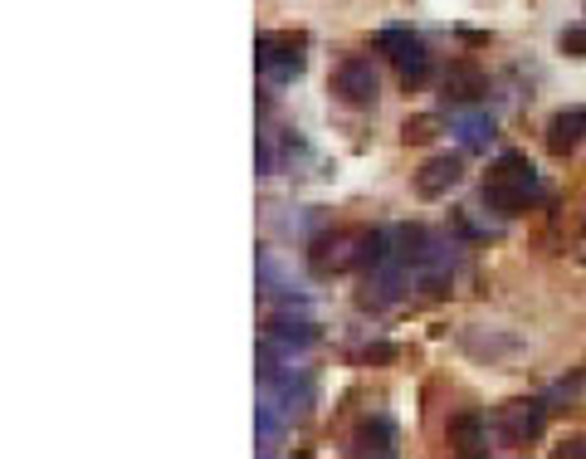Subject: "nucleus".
Instances as JSON below:
<instances>
[{
    "instance_id": "obj_1",
    "label": "nucleus",
    "mask_w": 586,
    "mask_h": 459,
    "mask_svg": "<svg viewBox=\"0 0 586 459\" xmlns=\"http://www.w3.org/2000/svg\"><path fill=\"white\" fill-rule=\"evenodd\" d=\"M537 201V171L523 152H504L484 176V205L494 215H523Z\"/></svg>"
},
{
    "instance_id": "obj_2",
    "label": "nucleus",
    "mask_w": 586,
    "mask_h": 459,
    "mask_svg": "<svg viewBox=\"0 0 586 459\" xmlns=\"http://www.w3.org/2000/svg\"><path fill=\"white\" fill-rule=\"evenodd\" d=\"M377 49L396 64V78H400V88L406 93H416V88H425V78H430V49H425V39L416 35L410 25H386L377 35Z\"/></svg>"
},
{
    "instance_id": "obj_3",
    "label": "nucleus",
    "mask_w": 586,
    "mask_h": 459,
    "mask_svg": "<svg viewBox=\"0 0 586 459\" xmlns=\"http://www.w3.org/2000/svg\"><path fill=\"white\" fill-rule=\"evenodd\" d=\"M547 400H537V396H518V400H504V406L494 410V435H498V445H508V449H527V445H537L543 439V430H547Z\"/></svg>"
},
{
    "instance_id": "obj_4",
    "label": "nucleus",
    "mask_w": 586,
    "mask_h": 459,
    "mask_svg": "<svg viewBox=\"0 0 586 459\" xmlns=\"http://www.w3.org/2000/svg\"><path fill=\"white\" fill-rule=\"evenodd\" d=\"M303 35H259L254 39V68H259L264 78H273V84H289V78L303 74V64H308V54H303Z\"/></svg>"
},
{
    "instance_id": "obj_5",
    "label": "nucleus",
    "mask_w": 586,
    "mask_h": 459,
    "mask_svg": "<svg viewBox=\"0 0 586 459\" xmlns=\"http://www.w3.org/2000/svg\"><path fill=\"white\" fill-rule=\"evenodd\" d=\"M332 98L347 107H377L381 98V84H377V68H371V59L361 54H347L337 68H332Z\"/></svg>"
},
{
    "instance_id": "obj_6",
    "label": "nucleus",
    "mask_w": 586,
    "mask_h": 459,
    "mask_svg": "<svg viewBox=\"0 0 586 459\" xmlns=\"http://www.w3.org/2000/svg\"><path fill=\"white\" fill-rule=\"evenodd\" d=\"M352 259H357V230H328L308 244V269L318 279H332V273L352 269Z\"/></svg>"
},
{
    "instance_id": "obj_7",
    "label": "nucleus",
    "mask_w": 586,
    "mask_h": 459,
    "mask_svg": "<svg viewBox=\"0 0 586 459\" xmlns=\"http://www.w3.org/2000/svg\"><path fill=\"white\" fill-rule=\"evenodd\" d=\"M464 181V156L459 152H440V156H430L425 166H420L416 176H410V186H416V195L420 201H445L455 186Z\"/></svg>"
},
{
    "instance_id": "obj_8",
    "label": "nucleus",
    "mask_w": 586,
    "mask_h": 459,
    "mask_svg": "<svg viewBox=\"0 0 586 459\" xmlns=\"http://www.w3.org/2000/svg\"><path fill=\"white\" fill-rule=\"evenodd\" d=\"M445 445H449V455H464V459L484 455V449H488L484 410H474V406L455 410V416H449V425H445Z\"/></svg>"
},
{
    "instance_id": "obj_9",
    "label": "nucleus",
    "mask_w": 586,
    "mask_h": 459,
    "mask_svg": "<svg viewBox=\"0 0 586 459\" xmlns=\"http://www.w3.org/2000/svg\"><path fill=\"white\" fill-rule=\"evenodd\" d=\"M400 449V430L391 416H361L357 430H352V455H381L391 459Z\"/></svg>"
},
{
    "instance_id": "obj_10",
    "label": "nucleus",
    "mask_w": 586,
    "mask_h": 459,
    "mask_svg": "<svg viewBox=\"0 0 586 459\" xmlns=\"http://www.w3.org/2000/svg\"><path fill=\"white\" fill-rule=\"evenodd\" d=\"M547 152L552 156H572L586 142V107H562V113L547 117Z\"/></svg>"
},
{
    "instance_id": "obj_11",
    "label": "nucleus",
    "mask_w": 586,
    "mask_h": 459,
    "mask_svg": "<svg viewBox=\"0 0 586 459\" xmlns=\"http://www.w3.org/2000/svg\"><path fill=\"white\" fill-rule=\"evenodd\" d=\"M445 98L449 103H479V98L488 93V78H484V68L474 64V59H449V68H445Z\"/></svg>"
},
{
    "instance_id": "obj_12",
    "label": "nucleus",
    "mask_w": 586,
    "mask_h": 459,
    "mask_svg": "<svg viewBox=\"0 0 586 459\" xmlns=\"http://www.w3.org/2000/svg\"><path fill=\"white\" fill-rule=\"evenodd\" d=\"M440 132H445V123H440L435 113H416V117L400 123V142H406V146H425V142H435Z\"/></svg>"
},
{
    "instance_id": "obj_13",
    "label": "nucleus",
    "mask_w": 586,
    "mask_h": 459,
    "mask_svg": "<svg viewBox=\"0 0 586 459\" xmlns=\"http://www.w3.org/2000/svg\"><path fill=\"white\" fill-rule=\"evenodd\" d=\"M254 449H259V455H273V449H279V416H273L269 400L254 410Z\"/></svg>"
},
{
    "instance_id": "obj_14",
    "label": "nucleus",
    "mask_w": 586,
    "mask_h": 459,
    "mask_svg": "<svg viewBox=\"0 0 586 459\" xmlns=\"http://www.w3.org/2000/svg\"><path fill=\"white\" fill-rule=\"evenodd\" d=\"M557 49H562L566 59H586V25H572L557 35Z\"/></svg>"
},
{
    "instance_id": "obj_15",
    "label": "nucleus",
    "mask_w": 586,
    "mask_h": 459,
    "mask_svg": "<svg viewBox=\"0 0 586 459\" xmlns=\"http://www.w3.org/2000/svg\"><path fill=\"white\" fill-rule=\"evenodd\" d=\"M459 132H464V146H474V152H479V146H484L488 137H494V123H484V117H469V123L459 127Z\"/></svg>"
},
{
    "instance_id": "obj_16",
    "label": "nucleus",
    "mask_w": 586,
    "mask_h": 459,
    "mask_svg": "<svg viewBox=\"0 0 586 459\" xmlns=\"http://www.w3.org/2000/svg\"><path fill=\"white\" fill-rule=\"evenodd\" d=\"M557 455H562V459H586V435L562 439V445H557Z\"/></svg>"
},
{
    "instance_id": "obj_17",
    "label": "nucleus",
    "mask_w": 586,
    "mask_h": 459,
    "mask_svg": "<svg viewBox=\"0 0 586 459\" xmlns=\"http://www.w3.org/2000/svg\"><path fill=\"white\" fill-rule=\"evenodd\" d=\"M396 357V347H391V342H371L367 352H361V361H391Z\"/></svg>"
}]
</instances>
